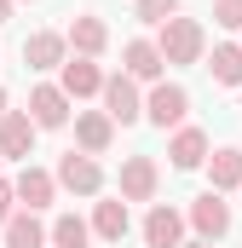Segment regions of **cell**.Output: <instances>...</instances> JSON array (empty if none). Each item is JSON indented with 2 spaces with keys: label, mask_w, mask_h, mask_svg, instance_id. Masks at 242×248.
Instances as JSON below:
<instances>
[{
  "label": "cell",
  "mask_w": 242,
  "mask_h": 248,
  "mask_svg": "<svg viewBox=\"0 0 242 248\" xmlns=\"http://www.w3.org/2000/svg\"><path fill=\"white\" fill-rule=\"evenodd\" d=\"M156 46H162L167 63H196L202 58V23H196V17H167Z\"/></svg>",
  "instance_id": "6da1fadb"
},
{
  "label": "cell",
  "mask_w": 242,
  "mask_h": 248,
  "mask_svg": "<svg viewBox=\"0 0 242 248\" xmlns=\"http://www.w3.org/2000/svg\"><path fill=\"white\" fill-rule=\"evenodd\" d=\"M35 116H23V110H6L0 116V156H12V162H29V150H35Z\"/></svg>",
  "instance_id": "7a4b0ae2"
},
{
  "label": "cell",
  "mask_w": 242,
  "mask_h": 248,
  "mask_svg": "<svg viewBox=\"0 0 242 248\" xmlns=\"http://www.w3.org/2000/svg\"><path fill=\"white\" fill-rule=\"evenodd\" d=\"M156 185H162V173H156L150 156H127L121 162V202H150Z\"/></svg>",
  "instance_id": "3957f363"
},
{
  "label": "cell",
  "mask_w": 242,
  "mask_h": 248,
  "mask_svg": "<svg viewBox=\"0 0 242 248\" xmlns=\"http://www.w3.org/2000/svg\"><path fill=\"white\" fill-rule=\"evenodd\" d=\"M104 116H110V122H138V116H144V104H138V87H133V75H110V81H104Z\"/></svg>",
  "instance_id": "277c9868"
},
{
  "label": "cell",
  "mask_w": 242,
  "mask_h": 248,
  "mask_svg": "<svg viewBox=\"0 0 242 248\" xmlns=\"http://www.w3.org/2000/svg\"><path fill=\"white\" fill-rule=\"evenodd\" d=\"M184 110H190V93H184V87H173V81H156V93H150L144 116H150L156 127H179Z\"/></svg>",
  "instance_id": "5b68a950"
},
{
  "label": "cell",
  "mask_w": 242,
  "mask_h": 248,
  "mask_svg": "<svg viewBox=\"0 0 242 248\" xmlns=\"http://www.w3.org/2000/svg\"><path fill=\"white\" fill-rule=\"evenodd\" d=\"M190 225L202 231V243H219V237L231 231V208L219 202V190H208V196L190 202Z\"/></svg>",
  "instance_id": "8992f818"
},
{
  "label": "cell",
  "mask_w": 242,
  "mask_h": 248,
  "mask_svg": "<svg viewBox=\"0 0 242 248\" xmlns=\"http://www.w3.org/2000/svg\"><path fill=\"white\" fill-rule=\"evenodd\" d=\"M58 185H63V190H75V196H92V190L104 185V173H98V162H92L87 150H81V156L69 150V156L58 162Z\"/></svg>",
  "instance_id": "52a82bcc"
},
{
  "label": "cell",
  "mask_w": 242,
  "mask_h": 248,
  "mask_svg": "<svg viewBox=\"0 0 242 248\" xmlns=\"http://www.w3.org/2000/svg\"><path fill=\"white\" fill-rule=\"evenodd\" d=\"M110 139H116V122H110L104 110H81V116H75V144H81L87 156H104Z\"/></svg>",
  "instance_id": "ba28073f"
},
{
  "label": "cell",
  "mask_w": 242,
  "mask_h": 248,
  "mask_svg": "<svg viewBox=\"0 0 242 248\" xmlns=\"http://www.w3.org/2000/svg\"><path fill=\"white\" fill-rule=\"evenodd\" d=\"M63 46H69V35L35 29V35L23 41V63H29V69H58V63H63Z\"/></svg>",
  "instance_id": "9c48e42d"
},
{
  "label": "cell",
  "mask_w": 242,
  "mask_h": 248,
  "mask_svg": "<svg viewBox=\"0 0 242 248\" xmlns=\"http://www.w3.org/2000/svg\"><path fill=\"white\" fill-rule=\"evenodd\" d=\"M29 116H35V127H63L69 122V93L63 87H35L29 93Z\"/></svg>",
  "instance_id": "30bf717a"
},
{
  "label": "cell",
  "mask_w": 242,
  "mask_h": 248,
  "mask_svg": "<svg viewBox=\"0 0 242 248\" xmlns=\"http://www.w3.org/2000/svg\"><path fill=\"white\" fill-rule=\"evenodd\" d=\"M167 156H173V168H179V173L202 168V162H208V133H202V127H179V133H173V144H167Z\"/></svg>",
  "instance_id": "8fae6325"
},
{
  "label": "cell",
  "mask_w": 242,
  "mask_h": 248,
  "mask_svg": "<svg viewBox=\"0 0 242 248\" xmlns=\"http://www.w3.org/2000/svg\"><path fill=\"white\" fill-rule=\"evenodd\" d=\"M179 237H184V219L167 208V202L144 214V243H150V248H179Z\"/></svg>",
  "instance_id": "7c38bea8"
},
{
  "label": "cell",
  "mask_w": 242,
  "mask_h": 248,
  "mask_svg": "<svg viewBox=\"0 0 242 248\" xmlns=\"http://www.w3.org/2000/svg\"><path fill=\"white\" fill-rule=\"evenodd\" d=\"M63 93H69V98H92V93H104L98 63H92V58H69V63H63Z\"/></svg>",
  "instance_id": "4fadbf2b"
},
{
  "label": "cell",
  "mask_w": 242,
  "mask_h": 248,
  "mask_svg": "<svg viewBox=\"0 0 242 248\" xmlns=\"http://www.w3.org/2000/svg\"><path fill=\"white\" fill-rule=\"evenodd\" d=\"M162 46L156 41H127V75L133 81H162Z\"/></svg>",
  "instance_id": "5bb4252c"
},
{
  "label": "cell",
  "mask_w": 242,
  "mask_h": 248,
  "mask_svg": "<svg viewBox=\"0 0 242 248\" xmlns=\"http://www.w3.org/2000/svg\"><path fill=\"white\" fill-rule=\"evenodd\" d=\"M52 190H58V179H52L46 168H23V173H17V202H23L29 214H35V208H46V202H52Z\"/></svg>",
  "instance_id": "9a60e30c"
},
{
  "label": "cell",
  "mask_w": 242,
  "mask_h": 248,
  "mask_svg": "<svg viewBox=\"0 0 242 248\" xmlns=\"http://www.w3.org/2000/svg\"><path fill=\"white\" fill-rule=\"evenodd\" d=\"M104 41H110L104 17H92V12H87V17H75V23H69V46H75L81 58H98V52H104Z\"/></svg>",
  "instance_id": "2e32d148"
},
{
  "label": "cell",
  "mask_w": 242,
  "mask_h": 248,
  "mask_svg": "<svg viewBox=\"0 0 242 248\" xmlns=\"http://www.w3.org/2000/svg\"><path fill=\"white\" fill-rule=\"evenodd\" d=\"M127 225H133V219H127V202H98L92 231H98L104 243H121V237H127Z\"/></svg>",
  "instance_id": "e0dca14e"
},
{
  "label": "cell",
  "mask_w": 242,
  "mask_h": 248,
  "mask_svg": "<svg viewBox=\"0 0 242 248\" xmlns=\"http://www.w3.org/2000/svg\"><path fill=\"white\" fill-rule=\"evenodd\" d=\"M41 243H46V231H41L35 214H12L6 219V248H41Z\"/></svg>",
  "instance_id": "ac0fdd59"
},
{
  "label": "cell",
  "mask_w": 242,
  "mask_h": 248,
  "mask_svg": "<svg viewBox=\"0 0 242 248\" xmlns=\"http://www.w3.org/2000/svg\"><path fill=\"white\" fill-rule=\"evenodd\" d=\"M208 173H213V190H237L242 185V150H213Z\"/></svg>",
  "instance_id": "d6986e66"
},
{
  "label": "cell",
  "mask_w": 242,
  "mask_h": 248,
  "mask_svg": "<svg viewBox=\"0 0 242 248\" xmlns=\"http://www.w3.org/2000/svg\"><path fill=\"white\" fill-rule=\"evenodd\" d=\"M213 81H225V87H242V46H213Z\"/></svg>",
  "instance_id": "ffe728a7"
},
{
  "label": "cell",
  "mask_w": 242,
  "mask_h": 248,
  "mask_svg": "<svg viewBox=\"0 0 242 248\" xmlns=\"http://www.w3.org/2000/svg\"><path fill=\"white\" fill-rule=\"evenodd\" d=\"M87 237H92V225H87L81 214H63L58 225H52V243L58 248H87Z\"/></svg>",
  "instance_id": "44dd1931"
},
{
  "label": "cell",
  "mask_w": 242,
  "mask_h": 248,
  "mask_svg": "<svg viewBox=\"0 0 242 248\" xmlns=\"http://www.w3.org/2000/svg\"><path fill=\"white\" fill-rule=\"evenodd\" d=\"M138 17L144 23H167V17H179V0H138Z\"/></svg>",
  "instance_id": "7402d4cb"
},
{
  "label": "cell",
  "mask_w": 242,
  "mask_h": 248,
  "mask_svg": "<svg viewBox=\"0 0 242 248\" xmlns=\"http://www.w3.org/2000/svg\"><path fill=\"white\" fill-rule=\"evenodd\" d=\"M213 23L219 29H242V0H213Z\"/></svg>",
  "instance_id": "603a6c76"
},
{
  "label": "cell",
  "mask_w": 242,
  "mask_h": 248,
  "mask_svg": "<svg viewBox=\"0 0 242 248\" xmlns=\"http://www.w3.org/2000/svg\"><path fill=\"white\" fill-rule=\"evenodd\" d=\"M12 202H17V185H6V179H0V225L12 219Z\"/></svg>",
  "instance_id": "cb8c5ba5"
},
{
  "label": "cell",
  "mask_w": 242,
  "mask_h": 248,
  "mask_svg": "<svg viewBox=\"0 0 242 248\" xmlns=\"http://www.w3.org/2000/svg\"><path fill=\"white\" fill-rule=\"evenodd\" d=\"M6 17H12V0H0V23H6Z\"/></svg>",
  "instance_id": "d4e9b609"
},
{
  "label": "cell",
  "mask_w": 242,
  "mask_h": 248,
  "mask_svg": "<svg viewBox=\"0 0 242 248\" xmlns=\"http://www.w3.org/2000/svg\"><path fill=\"white\" fill-rule=\"evenodd\" d=\"M184 248H213V243H184Z\"/></svg>",
  "instance_id": "484cf974"
},
{
  "label": "cell",
  "mask_w": 242,
  "mask_h": 248,
  "mask_svg": "<svg viewBox=\"0 0 242 248\" xmlns=\"http://www.w3.org/2000/svg\"><path fill=\"white\" fill-rule=\"evenodd\" d=\"M0 116H6V93H0Z\"/></svg>",
  "instance_id": "4316f807"
}]
</instances>
